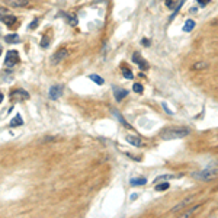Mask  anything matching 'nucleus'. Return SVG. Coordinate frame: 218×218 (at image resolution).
<instances>
[{
  "instance_id": "nucleus-1",
  "label": "nucleus",
  "mask_w": 218,
  "mask_h": 218,
  "mask_svg": "<svg viewBox=\"0 0 218 218\" xmlns=\"http://www.w3.org/2000/svg\"><path fill=\"white\" fill-rule=\"evenodd\" d=\"M189 128H183V127H172V128H166L160 133V137L163 140H176V138H183L189 134Z\"/></svg>"
},
{
  "instance_id": "nucleus-2",
  "label": "nucleus",
  "mask_w": 218,
  "mask_h": 218,
  "mask_svg": "<svg viewBox=\"0 0 218 218\" xmlns=\"http://www.w3.org/2000/svg\"><path fill=\"white\" fill-rule=\"evenodd\" d=\"M193 176L201 180H209V179H214L218 176V169H205L199 173H195Z\"/></svg>"
},
{
  "instance_id": "nucleus-3",
  "label": "nucleus",
  "mask_w": 218,
  "mask_h": 218,
  "mask_svg": "<svg viewBox=\"0 0 218 218\" xmlns=\"http://www.w3.org/2000/svg\"><path fill=\"white\" fill-rule=\"evenodd\" d=\"M19 63V54L17 51H9L6 54V60H4V66L6 67H13Z\"/></svg>"
},
{
  "instance_id": "nucleus-4",
  "label": "nucleus",
  "mask_w": 218,
  "mask_h": 218,
  "mask_svg": "<svg viewBox=\"0 0 218 218\" xmlns=\"http://www.w3.org/2000/svg\"><path fill=\"white\" fill-rule=\"evenodd\" d=\"M10 98L15 99V101H28L29 99V93L23 89H15L12 93H10Z\"/></svg>"
},
{
  "instance_id": "nucleus-5",
  "label": "nucleus",
  "mask_w": 218,
  "mask_h": 218,
  "mask_svg": "<svg viewBox=\"0 0 218 218\" xmlns=\"http://www.w3.org/2000/svg\"><path fill=\"white\" fill-rule=\"evenodd\" d=\"M67 55H68V51L66 50V48H61V50H58L55 52V55H52L51 63H52V64H58V63H61Z\"/></svg>"
},
{
  "instance_id": "nucleus-6",
  "label": "nucleus",
  "mask_w": 218,
  "mask_h": 218,
  "mask_svg": "<svg viewBox=\"0 0 218 218\" xmlns=\"http://www.w3.org/2000/svg\"><path fill=\"white\" fill-rule=\"evenodd\" d=\"M63 95V86L61 84H55V86H51L50 89V98L52 101H57L60 99Z\"/></svg>"
},
{
  "instance_id": "nucleus-7",
  "label": "nucleus",
  "mask_w": 218,
  "mask_h": 218,
  "mask_svg": "<svg viewBox=\"0 0 218 218\" xmlns=\"http://www.w3.org/2000/svg\"><path fill=\"white\" fill-rule=\"evenodd\" d=\"M133 61L134 63H137V66L141 68V70H147L148 68V63L138 54V52H134V55H133Z\"/></svg>"
},
{
  "instance_id": "nucleus-8",
  "label": "nucleus",
  "mask_w": 218,
  "mask_h": 218,
  "mask_svg": "<svg viewBox=\"0 0 218 218\" xmlns=\"http://www.w3.org/2000/svg\"><path fill=\"white\" fill-rule=\"evenodd\" d=\"M29 4V0H7V6L12 9H19V7H26Z\"/></svg>"
},
{
  "instance_id": "nucleus-9",
  "label": "nucleus",
  "mask_w": 218,
  "mask_h": 218,
  "mask_svg": "<svg viewBox=\"0 0 218 218\" xmlns=\"http://www.w3.org/2000/svg\"><path fill=\"white\" fill-rule=\"evenodd\" d=\"M128 95V92L125 89H121V87H114V96H115V101L121 102L125 96Z\"/></svg>"
},
{
  "instance_id": "nucleus-10",
  "label": "nucleus",
  "mask_w": 218,
  "mask_h": 218,
  "mask_svg": "<svg viewBox=\"0 0 218 218\" xmlns=\"http://www.w3.org/2000/svg\"><path fill=\"white\" fill-rule=\"evenodd\" d=\"M127 143H130L131 146H134V147H141L143 146V141H141V138H138L137 135H127Z\"/></svg>"
},
{
  "instance_id": "nucleus-11",
  "label": "nucleus",
  "mask_w": 218,
  "mask_h": 218,
  "mask_svg": "<svg viewBox=\"0 0 218 218\" xmlns=\"http://www.w3.org/2000/svg\"><path fill=\"white\" fill-rule=\"evenodd\" d=\"M192 199H193V198H186V199H183L182 202H179V204H177V205H176L175 208H172V212H173V214L179 212V211H180L182 208H185V206H186L188 204H190V202H192Z\"/></svg>"
},
{
  "instance_id": "nucleus-12",
  "label": "nucleus",
  "mask_w": 218,
  "mask_h": 218,
  "mask_svg": "<svg viewBox=\"0 0 218 218\" xmlns=\"http://www.w3.org/2000/svg\"><path fill=\"white\" fill-rule=\"evenodd\" d=\"M4 41L9 42V44H17V42L20 41V36L17 34H9V35L4 36Z\"/></svg>"
},
{
  "instance_id": "nucleus-13",
  "label": "nucleus",
  "mask_w": 218,
  "mask_h": 218,
  "mask_svg": "<svg viewBox=\"0 0 218 218\" xmlns=\"http://www.w3.org/2000/svg\"><path fill=\"white\" fill-rule=\"evenodd\" d=\"M16 17L13 16V15H6V16H1V22L3 23H6V25H9V26H12V25H15L16 23Z\"/></svg>"
},
{
  "instance_id": "nucleus-14",
  "label": "nucleus",
  "mask_w": 218,
  "mask_h": 218,
  "mask_svg": "<svg viewBox=\"0 0 218 218\" xmlns=\"http://www.w3.org/2000/svg\"><path fill=\"white\" fill-rule=\"evenodd\" d=\"M131 186H141V185H146L147 183V179L146 177H133L130 180Z\"/></svg>"
},
{
  "instance_id": "nucleus-15",
  "label": "nucleus",
  "mask_w": 218,
  "mask_h": 218,
  "mask_svg": "<svg viewBox=\"0 0 218 218\" xmlns=\"http://www.w3.org/2000/svg\"><path fill=\"white\" fill-rule=\"evenodd\" d=\"M22 124H23V119H22V117H20L19 114H17L16 117L13 118V119H12L10 122H9V125H10L12 128H15V127H19V125H22Z\"/></svg>"
},
{
  "instance_id": "nucleus-16",
  "label": "nucleus",
  "mask_w": 218,
  "mask_h": 218,
  "mask_svg": "<svg viewBox=\"0 0 218 218\" xmlns=\"http://www.w3.org/2000/svg\"><path fill=\"white\" fill-rule=\"evenodd\" d=\"M193 28H195V22H193L192 19H188V20L185 22V25H183V31L185 32H190Z\"/></svg>"
},
{
  "instance_id": "nucleus-17",
  "label": "nucleus",
  "mask_w": 218,
  "mask_h": 218,
  "mask_svg": "<svg viewBox=\"0 0 218 218\" xmlns=\"http://www.w3.org/2000/svg\"><path fill=\"white\" fill-rule=\"evenodd\" d=\"M173 177H176V176H173V175H163V176L156 177L154 179V183H160V182H164V180H172Z\"/></svg>"
},
{
  "instance_id": "nucleus-18",
  "label": "nucleus",
  "mask_w": 218,
  "mask_h": 218,
  "mask_svg": "<svg viewBox=\"0 0 218 218\" xmlns=\"http://www.w3.org/2000/svg\"><path fill=\"white\" fill-rule=\"evenodd\" d=\"M89 77H90V80H92V82H95V83H96V84H99V86L105 83V80L102 79L101 76H98V74H90Z\"/></svg>"
},
{
  "instance_id": "nucleus-19",
  "label": "nucleus",
  "mask_w": 218,
  "mask_h": 218,
  "mask_svg": "<svg viewBox=\"0 0 218 218\" xmlns=\"http://www.w3.org/2000/svg\"><path fill=\"white\" fill-rule=\"evenodd\" d=\"M208 67V63H204V61H199V63H195L192 66V70H205Z\"/></svg>"
},
{
  "instance_id": "nucleus-20",
  "label": "nucleus",
  "mask_w": 218,
  "mask_h": 218,
  "mask_svg": "<svg viewBox=\"0 0 218 218\" xmlns=\"http://www.w3.org/2000/svg\"><path fill=\"white\" fill-rule=\"evenodd\" d=\"M198 209H201V205H198V206H195V208H190L189 211H186V212H183V214H182V217H183V218L190 217V215H192V214H195Z\"/></svg>"
},
{
  "instance_id": "nucleus-21",
  "label": "nucleus",
  "mask_w": 218,
  "mask_h": 218,
  "mask_svg": "<svg viewBox=\"0 0 218 218\" xmlns=\"http://www.w3.org/2000/svg\"><path fill=\"white\" fill-rule=\"evenodd\" d=\"M114 115H115V117H117L118 119L121 121V124H122L124 127H127V128H131V127H130V124H128V122H127V121H125L124 118H122L121 115H119V112H118V111H114Z\"/></svg>"
},
{
  "instance_id": "nucleus-22",
  "label": "nucleus",
  "mask_w": 218,
  "mask_h": 218,
  "mask_svg": "<svg viewBox=\"0 0 218 218\" xmlns=\"http://www.w3.org/2000/svg\"><path fill=\"white\" fill-rule=\"evenodd\" d=\"M169 189V183L167 182H160V183H156V190H166Z\"/></svg>"
},
{
  "instance_id": "nucleus-23",
  "label": "nucleus",
  "mask_w": 218,
  "mask_h": 218,
  "mask_svg": "<svg viewBox=\"0 0 218 218\" xmlns=\"http://www.w3.org/2000/svg\"><path fill=\"white\" fill-rule=\"evenodd\" d=\"M66 17H67L68 23H70L71 26H76V25L79 23V20L76 19V16H73V15H67V16H66Z\"/></svg>"
},
{
  "instance_id": "nucleus-24",
  "label": "nucleus",
  "mask_w": 218,
  "mask_h": 218,
  "mask_svg": "<svg viewBox=\"0 0 218 218\" xmlns=\"http://www.w3.org/2000/svg\"><path fill=\"white\" fill-rule=\"evenodd\" d=\"M48 45H50V38H48V36H44V38L41 39V47H42V48H48Z\"/></svg>"
},
{
  "instance_id": "nucleus-25",
  "label": "nucleus",
  "mask_w": 218,
  "mask_h": 218,
  "mask_svg": "<svg viewBox=\"0 0 218 218\" xmlns=\"http://www.w3.org/2000/svg\"><path fill=\"white\" fill-rule=\"evenodd\" d=\"M122 73H124V76H125V77H127V79H133V77H134V76H133V71H131V70H130V68H122Z\"/></svg>"
},
{
  "instance_id": "nucleus-26",
  "label": "nucleus",
  "mask_w": 218,
  "mask_h": 218,
  "mask_svg": "<svg viewBox=\"0 0 218 218\" xmlns=\"http://www.w3.org/2000/svg\"><path fill=\"white\" fill-rule=\"evenodd\" d=\"M133 89H134L135 93H143V86L140 83H135L134 86H133Z\"/></svg>"
},
{
  "instance_id": "nucleus-27",
  "label": "nucleus",
  "mask_w": 218,
  "mask_h": 218,
  "mask_svg": "<svg viewBox=\"0 0 218 218\" xmlns=\"http://www.w3.org/2000/svg\"><path fill=\"white\" fill-rule=\"evenodd\" d=\"M9 15V9L7 7H0V16H6Z\"/></svg>"
},
{
  "instance_id": "nucleus-28",
  "label": "nucleus",
  "mask_w": 218,
  "mask_h": 218,
  "mask_svg": "<svg viewBox=\"0 0 218 218\" xmlns=\"http://www.w3.org/2000/svg\"><path fill=\"white\" fill-rule=\"evenodd\" d=\"M36 25H38V19H35L34 22H31L28 28H29V29H34V28H36Z\"/></svg>"
},
{
  "instance_id": "nucleus-29",
  "label": "nucleus",
  "mask_w": 218,
  "mask_h": 218,
  "mask_svg": "<svg viewBox=\"0 0 218 218\" xmlns=\"http://www.w3.org/2000/svg\"><path fill=\"white\" fill-rule=\"evenodd\" d=\"M162 106L164 108V111L167 112L169 115H172V114H173V112H172V109H169V106H167V105H166V103H162Z\"/></svg>"
},
{
  "instance_id": "nucleus-30",
  "label": "nucleus",
  "mask_w": 218,
  "mask_h": 218,
  "mask_svg": "<svg viewBox=\"0 0 218 218\" xmlns=\"http://www.w3.org/2000/svg\"><path fill=\"white\" fill-rule=\"evenodd\" d=\"M196 1H198V3L201 4V6H205L206 3H209V0H196Z\"/></svg>"
},
{
  "instance_id": "nucleus-31",
  "label": "nucleus",
  "mask_w": 218,
  "mask_h": 218,
  "mask_svg": "<svg viewBox=\"0 0 218 218\" xmlns=\"http://www.w3.org/2000/svg\"><path fill=\"white\" fill-rule=\"evenodd\" d=\"M143 45H144V47H148V45H150V41L144 38V39H143Z\"/></svg>"
},
{
  "instance_id": "nucleus-32",
  "label": "nucleus",
  "mask_w": 218,
  "mask_h": 218,
  "mask_svg": "<svg viewBox=\"0 0 218 218\" xmlns=\"http://www.w3.org/2000/svg\"><path fill=\"white\" fill-rule=\"evenodd\" d=\"M212 25H214V26H218V19H217V20H214V22H212Z\"/></svg>"
},
{
  "instance_id": "nucleus-33",
  "label": "nucleus",
  "mask_w": 218,
  "mask_h": 218,
  "mask_svg": "<svg viewBox=\"0 0 218 218\" xmlns=\"http://www.w3.org/2000/svg\"><path fill=\"white\" fill-rule=\"evenodd\" d=\"M166 4H167V6H170V4H172V0H166Z\"/></svg>"
},
{
  "instance_id": "nucleus-34",
  "label": "nucleus",
  "mask_w": 218,
  "mask_h": 218,
  "mask_svg": "<svg viewBox=\"0 0 218 218\" xmlns=\"http://www.w3.org/2000/svg\"><path fill=\"white\" fill-rule=\"evenodd\" d=\"M1 101H3V93L0 92V103H1Z\"/></svg>"
}]
</instances>
